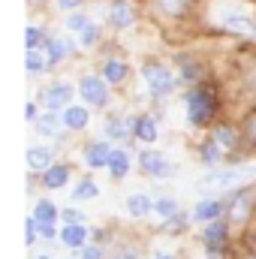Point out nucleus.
<instances>
[{"mask_svg":"<svg viewBox=\"0 0 256 259\" xmlns=\"http://www.w3.org/2000/svg\"><path fill=\"white\" fill-rule=\"evenodd\" d=\"M109 169H112V175H115V178H124V175L130 172V157H127V151L115 148V151H112V160H109Z\"/></svg>","mask_w":256,"mask_h":259,"instance_id":"obj_16","label":"nucleus"},{"mask_svg":"<svg viewBox=\"0 0 256 259\" xmlns=\"http://www.w3.org/2000/svg\"><path fill=\"white\" fill-rule=\"evenodd\" d=\"M160 3H163V9H169V12H181L187 0H160Z\"/></svg>","mask_w":256,"mask_h":259,"instance_id":"obj_34","label":"nucleus"},{"mask_svg":"<svg viewBox=\"0 0 256 259\" xmlns=\"http://www.w3.org/2000/svg\"><path fill=\"white\" fill-rule=\"evenodd\" d=\"M42 69V58L36 49H27V72H39Z\"/></svg>","mask_w":256,"mask_h":259,"instance_id":"obj_29","label":"nucleus"},{"mask_svg":"<svg viewBox=\"0 0 256 259\" xmlns=\"http://www.w3.org/2000/svg\"><path fill=\"white\" fill-rule=\"evenodd\" d=\"M142 75H145V84H148V91H151L154 97H169V94H172V88H175L172 72H169L166 66H160V64L145 66V69H142Z\"/></svg>","mask_w":256,"mask_h":259,"instance_id":"obj_3","label":"nucleus"},{"mask_svg":"<svg viewBox=\"0 0 256 259\" xmlns=\"http://www.w3.org/2000/svg\"><path fill=\"white\" fill-rule=\"evenodd\" d=\"M61 217H64L66 223H81V214H78V211H72V208H66Z\"/></svg>","mask_w":256,"mask_h":259,"instance_id":"obj_35","label":"nucleus"},{"mask_svg":"<svg viewBox=\"0 0 256 259\" xmlns=\"http://www.w3.org/2000/svg\"><path fill=\"white\" fill-rule=\"evenodd\" d=\"M175 211H178V205H175V199H169V196H160V199H157V214H160L163 220H169V217H175Z\"/></svg>","mask_w":256,"mask_h":259,"instance_id":"obj_23","label":"nucleus"},{"mask_svg":"<svg viewBox=\"0 0 256 259\" xmlns=\"http://www.w3.org/2000/svg\"><path fill=\"white\" fill-rule=\"evenodd\" d=\"M214 142H220L223 148H229V145L235 142V133H232V130H229V127H220V130H217V133H214Z\"/></svg>","mask_w":256,"mask_h":259,"instance_id":"obj_28","label":"nucleus"},{"mask_svg":"<svg viewBox=\"0 0 256 259\" xmlns=\"http://www.w3.org/2000/svg\"><path fill=\"white\" fill-rule=\"evenodd\" d=\"M223 27L232 30V33H244V36H253L256 33V27L247 18H241V15H226V18H223Z\"/></svg>","mask_w":256,"mask_h":259,"instance_id":"obj_15","label":"nucleus"},{"mask_svg":"<svg viewBox=\"0 0 256 259\" xmlns=\"http://www.w3.org/2000/svg\"><path fill=\"white\" fill-rule=\"evenodd\" d=\"M33 217L39 220V232H42L46 238H52V235H55V217H58V208H55L49 199H42V202H36Z\"/></svg>","mask_w":256,"mask_h":259,"instance_id":"obj_6","label":"nucleus"},{"mask_svg":"<svg viewBox=\"0 0 256 259\" xmlns=\"http://www.w3.org/2000/svg\"><path fill=\"white\" fill-rule=\"evenodd\" d=\"M160 259H172V256H160Z\"/></svg>","mask_w":256,"mask_h":259,"instance_id":"obj_40","label":"nucleus"},{"mask_svg":"<svg viewBox=\"0 0 256 259\" xmlns=\"http://www.w3.org/2000/svg\"><path fill=\"white\" fill-rule=\"evenodd\" d=\"M36 133H42V136H55V133H58V121H55L52 115L36 118Z\"/></svg>","mask_w":256,"mask_h":259,"instance_id":"obj_25","label":"nucleus"},{"mask_svg":"<svg viewBox=\"0 0 256 259\" xmlns=\"http://www.w3.org/2000/svg\"><path fill=\"white\" fill-rule=\"evenodd\" d=\"M118 259H136V250H127L124 256H118Z\"/></svg>","mask_w":256,"mask_h":259,"instance_id":"obj_39","label":"nucleus"},{"mask_svg":"<svg viewBox=\"0 0 256 259\" xmlns=\"http://www.w3.org/2000/svg\"><path fill=\"white\" fill-rule=\"evenodd\" d=\"M223 238H226V223L211 220V223H208V229H205V244H208V247H217Z\"/></svg>","mask_w":256,"mask_h":259,"instance_id":"obj_17","label":"nucleus"},{"mask_svg":"<svg viewBox=\"0 0 256 259\" xmlns=\"http://www.w3.org/2000/svg\"><path fill=\"white\" fill-rule=\"evenodd\" d=\"M84 160H88V166H94V169H100V166H109V160H112V148H109L106 142H94V145L88 148Z\"/></svg>","mask_w":256,"mask_h":259,"instance_id":"obj_8","label":"nucleus"},{"mask_svg":"<svg viewBox=\"0 0 256 259\" xmlns=\"http://www.w3.org/2000/svg\"><path fill=\"white\" fill-rule=\"evenodd\" d=\"M78 3H81V0H58V6H61V9H75Z\"/></svg>","mask_w":256,"mask_h":259,"instance_id":"obj_38","label":"nucleus"},{"mask_svg":"<svg viewBox=\"0 0 256 259\" xmlns=\"http://www.w3.org/2000/svg\"><path fill=\"white\" fill-rule=\"evenodd\" d=\"M66 178H69V169H66V166H49L46 175H42V184H46L49 190H58V187L66 184Z\"/></svg>","mask_w":256,"mask_h":259,"instance_id":"obj_13","label":"nucleus"},{"mask_svg":"<svg viewBox=\"0 0 256 259\" xmlns=\"http://www.w3.org/2000/svg\"><path fill=\"white\" fill-rule=\"evenodd\" d=\"M27 166L33 172H46L52 166V148H30L27 151Z\"/></svg>","mask_w":256,"mask_h":259,"instance_id":"obj_9","label":"nucleus"},{"mask_svg":"<svg viewBox=\"0 0 256 259\" xmlns=\"http://www.w3.org/2000/svg\"><path fill=\"white\" fill-rule=\"evenodd\" d=\"M196 72H199V69H196V66H184V78H187V81H193V78H199V75H196Z\"/></svg>","mask_w":256,"mask_h":259,"instance_id":"obj_37","label":"nucleus"},{"mask_svg":"<svg viewBox=\"0 0 256 259\" xmlns=\"http://www.w3.org/2000/svg\"><path fill=\"white\" fill-rule=\"evenodd\" d=\"M127 208H130L133 217H145V214L151 211V199H148L145 193H133L127 199Z\"/></svg>","mask_w":256,"mask_h":259,"instance_id":"obj_18","label":"nucleus"},{"mask_svg":"<svg viewBox=\"0 0 256 259\" xmlns=\"http://www.w3.org/2000/svg\"><path fill=\"white\" fill-rule=\"evenodd\" d=\"M223 214V202H199L196 211H193V220H220Z\"/></svg>","mask_w":256,"mask_h":259,"instance_id":"obj_12","label":"nucleus"},{"mask_svg":"<svg viewBox=\"0 0 256 259\" xmlns=\"http://www.w3.org/2000/svg\"><path fill=\"white\" fill-rule=\"evenodd\" d=\"M46 46H49V66L61 64V61L66 58V52H69V46H66V42H61V39H49Z\"/></svg>","mask_w":256,"mask_h":259,"instance_id":"obj_20","label":"nucleus"},{"mask_svg":"<svg viewBox=\"0 0 256 259\" xmlns=\"http://www.w3.org/2000/svg\"><path fill=\"white\" fill-rule=\"evenodd\" d=\"M39 259H49V256H39Z\"/></svg>","mask_w":256,"mask_h":259,"instance_id":"obj_41","label":"nucleus"},{"mask_svg":"<svg viewBox=\"0 0 256 259\" xmlns=\"http://www.w3.org/2000/svg\"><path fill=\"white\" fill-rule=\"evenodd\" d=\"M214 115V100H211V91H193L187 97V121L193 127H205Z\"/></svg>","mask_w":256,"mask_h":259,"instance_id":"obj_2","label":"nucleus"},{"mask_svg":"<svg viewBox=\"0 0 256 259\" xmlns=\"http://www.w3.org/2000/svg\"><path fill=\"white\" fill-rule=\"evenodd\" d=\"M39 39H42V33H39L36 27H27V49H36Z\"/></svg>","mask_w":256,"mask_h":259,"instance_id":"obj_33","label":"nucleus"},{"mask_svg":"<svg viewBox=\"0 0 256 259\" xmlns=\"http://www.w3.org/2000/svg\"><path fill=\"white\" fill-rule=\"evenodd\" d=\"M84 259H103V250L100 247H84Z\"/></svg>","mask_w":256,"mask_h":259,"instance_id":"obj_36","label":"nucleus"},{"mask_svg":"<svg viewBox=\"0 0 256 259\" xmlns=\"http://www.w3.org/2000/svg\"><path fill=\"white\" fill-rule=\"evenodd\" d=\"M24 223H27V244H33L36 241V232H39V220L36 217H27Z\"/></svg>","mask_w":256,"mask_h":259,"instance_id":"obj_32","label":"nucleus"},{"mask_svg":"<svg viewBox=\"0 0 256 259\" xmlns=\"http://www.w3.org/2000/svg\"><path fill=\"white\" fill-rule=\"evenodd\" d=\"M103 75H106V81H112V84H121V81L127 78V66L121 64V61H109Z\"/></svg>","mask_w":256,"mask_h":259,"instance_id":"obj_19","label":"nucleus"},{"mask_svg":"<svg viewBox=\"0 0 256 259\" xmlns=\"http://www.w3.org/2000/svg\"><path fill=\"white\" fill-rule=\"evenodd\" d=\"M133 130H136V136H139L142 142H154V139H157V127H154L151 118H139Z\"/></svg>","mask_w":256,"mask_h":259,"instance_id":"obj_21","label":"nucleus"},{"mask_svg":"<svg viewBox=\"0 0 256 259\" xmlns=\"http://www.w3.org/2000/svg\"><path fill=\"white\" fill-rule=\"evenodd\" d=\"M64 127H69V130H84V127H88V109H81V106H66Z\"/></svg>","mask_w":256,"mask_h":259,"instance_id":"obj_10","label":"nucleus"},{"mask_svg":"<svg viewBox=\"0 0 256 259\" xmlns=\"http://www.w3.org/2000/svg\"><path fill=\"white\" fill-rule=\"evenodd\" d=\"M250 193H241V196H235V202L229 205V217L235 220V223H241V220H247V214H250Z\"/></svg>","mask_w":256,"mask_h":259,"instance_id":"obj_14","label":"nucleus"},{"mask_svg":"<svg viewBox=\"0 0 256 259\" xmlns=\"http://www.w3.org/2000/svg\"><path fill=\"white\" fill-rule=\"evenodd\" d=\"M88 24H91V21H88V18H84V15H78V12H75V15H69V18H66V27H69V30H84V27H88Z\"/></svg>","mask_w":256,"mask_h":259,"instance_id":"obj_30","label":"nucleus"},{"mask_svg":"<svg viewBox=\"0 0 256 259\" xmlns=\"http://www.w3.org/2000/svg\"><path fill=\"white\" fill-rule=\"evenodd\" d=\"M69 100H72V88H69V84H55V88H49L46 97H42L46 109H64Z\"/></svg>","mask_w":256,"mask_h":259,"instance_id":"obj_7","label":"nucleus"},{"mask_svg":"<svg viewBox=\"0 0 256 259\" xmlns=\"http://www.w3.org/2000/svg\"><path fill=\"white\" fill-rule=\"evenodd\" d=\"M253 259H256V256H253Z\"/></svg>","mask_w":256,"mask_h":259,"instance_id":"obj_42","label":"nucleus"},{"mask_svg":"<svg viewBox=\"0 0 256 259\" xmlns=\"http://www.w3.org/2000/svg\"><path fill=\"white\" fill-rule=\"evenodd\" d=\"M256 178V163L250 166H232V169H223V172H208L196 187L202 193H226V190H238L244 184H250Z\"/></svg>","mask_w":256,"mask_h":259,"instance_id":"obj_1","label":"nucleus"},{"mask_svg":"<svg viewBox=\"0 0 256 259\" xmlns=\"http://www.w3.org/2000/svg\"><path fill=\"white\" fill-rule=\"evenodd\" d=\"M100 193V187H97V184H94V181H81V184H78V187H75V199H94V196Z\"/></svg>","mask_w":256,"mask_h":259,"instance_id":"obj_27","label":"nucleus"},{"mask_svg":"<svg viewBox=\"0 0 256 259\" xmlns=\"http://www.w3.org/2000/svg\"><path fill=\"white\" fill-rule=\"evenodd\" d=\"M78 91H81V97H84L91 106H97V109H103V106L109 103L106 81H103V78H97V75H84V78H81V84H78Z\"/></svg>","mask_w":256,"mask_h":259,"instance_id":"obj_4","label":"nucleus"},{"mask_svg":"<svg viewBox=\"0 0 256 259\" xmlns=\"http://www.w3.org/2000/svg\"><path fill=\"white\" fill-rule=\"evenodd\" d=\"M84 238H88V232L81 229V223H66V229L61 232V241L66 247H84Z\"/></svg>","mask_w":256,"mask_h":259,"instance_id":"obj_11","label":"nucleus"},{"mask_svg":"<svg viewBox=\"0 0 256 259\" xmlns=\"http://www.w3.org/2000/svg\"><path fill=\"white\" fill-rule=\"evenodd\" d=\"M97 42V24H88L81 30V46H94Z\"/></svg>","mask_w":256,"mask_h":259,"instance_id":"obj_31","label":"nucleus"},{"mask_svg":"<svg viewBox=\"0 0 256 259\" xmlns=\"http://www.w3.org/2000/svg\"><path fill=\"white\" fill-rule=\"evenodd\" d=\"M142 169L148 172V175H154V178H172L175 175V163H169L163 154H157V151H145L142 154Z\"/></svg>","mask_w":256,"mask_h":259,"instance_id":"obj_5","label":"nucleus"},{"mask_svg":"<svg viewBox=\"0 0 256 259\" xmlns=\"http://www.w3.org/2000/svg\"><path fill=\"white\" fill-rule=\"evenodd\" d=\"M220 148H223L220 142H208V145L202 148V160H205V163H217V160L223 157V151H220Z\"/></svg>","mask_w":256,"mask_h":259,"instance_id":"obj_24","label":"nucleus"},{"mask_svg":"<svg viewBox=\"0 0 256 259\" xmlns=\"http://www.w3.org/2000/svg\"><path fill=\"white\" fill-rule=\"evenodd\" d=\"M106 133H109L112 139H127L130 124H124V121H109V124H106Z\"/></svg>","mask_w":256,"mask_h":259,"instance_id":"obj_26","label":"nucleus"},{"mask_svg":"<svg viewBox=\"0 0 256 259\" xmlns=\"http://www.w3.org/2000/svg\"><path fill=\"white\" fill-rule=\"evenodd\" d=\"M130 21H133L130 6L127 3H115V6H112V24H115V27H127Z\"/></svg>","mask_w":256,"mask_h":259,"instance_id":"obj_22","label":"nucleus"}]
</instances>
